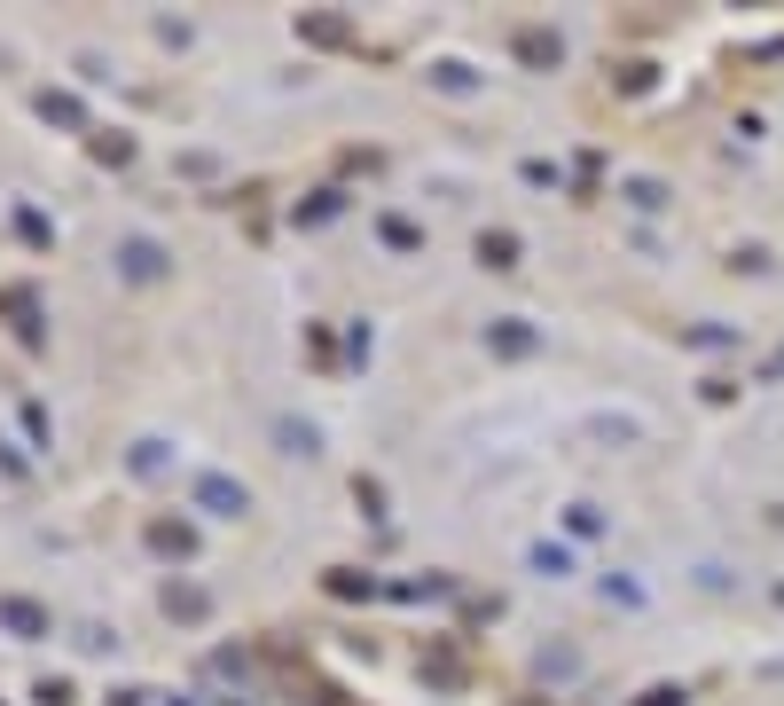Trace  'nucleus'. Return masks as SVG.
<instances>
[{"mask_svg": "<svg viewBox=\"0 0 784 706\" xmlns=\"http://www.w3.org/2000/svg\"><path fill=\"white\" fill-rule=\"evenodd\" d=\"M196 494H204L220 518H235V510H243V487H235V479H220V471H196Z\"/></svg>", "mask_w": 784, "mask_h": 706, "instance_id": "obj_1", "label": "nucleus"}, {"mask_svg": "<svg viewBox=\"0 0 784 706\" xmlns=\"http://www.w3.org/2000/svg\"><path fill=\"white\" fill-rule=\"evenodd\" d=\"M0 612H8V628H24V636H39V628H47V620H39V612H32V605H24V597H8V605H0Z\"/></svg>", "mask_w": 784, "mask_h": 706, "instance_id": "obj_2", "label": "nucleus"}]
</instances>
